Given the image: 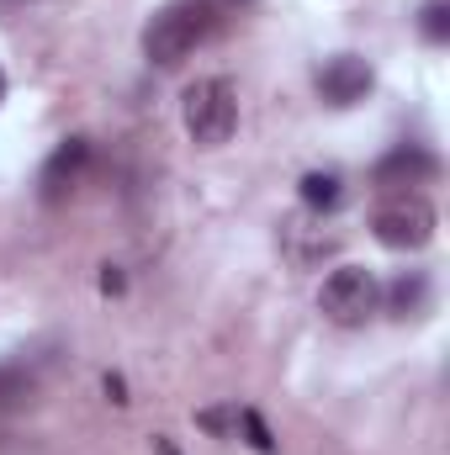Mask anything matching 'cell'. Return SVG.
I'll list each match as a JSON object with an SVG mask.
<instances>
[{"instance_id":"10","label":"cell","mask_w":450,"mask_h":455,"mask_svg":"<svg viewBox=\"0 0 450 455\" xmlns=\"http://www.w3.org/2000/svg\"><path fill=\"white\" fill-rule=\"evenodd\" d=\"M419 27H424V37H430V43H446V37H450V5H446V0H430V5H424V16H419Z\"/></svg>"},{"instance_id":"15","label":"cell","mask_w":450,"mask_h":455,"mask_svg":"<svg viewBox=\"0 0 450 455\" xmlns=\"http://www.w3.org/2000/svg\"><path fill=\"white\" fill-rule=\"evenodd\" d=\"M101 291H122V275H117L112 265H107V270H101Z\"/></svg>"},{"instance_id":"11","label":"cell","mask_w":450,"mask_h":455,"mask_svg":"<svg viewBox=\"0 0 450 455\" xmlns=\"http://www.w3.org/2000/svg\"><path fill=\"white\" fill-rule=\"evenodd\" d=\"M238 424H244V435H249V445L260 455H276V440H270V429H265V419L254 413V408H238Z\"/></svg>"},{"instance_id":"14","label":"cell","mask_w":450,"mask_h":455,"mask_svg":"<svg viewBox=\"0 0 450 455\" xmlns=\"http://www.w3.org/2000/svg\"><path fill=\"white\" fill-rule=\"evenodd\" d=\"M154 455H181V445L170 435H154Z\"/></svg>"},{"instance_id":"2","label":"cell","mask_w":450,"mask_h":455,"mask_svg":"<svg viewBox=\"0 0 450 455\" xmlns=\"http://www.w3.org/2000/svg\"><path fill=\"white\" fill-rule=\"evenodd\" d=\"M238 127V91L223 75H207L186 91V132L202 143V148H223Z\"/></svg>"},{"instance_id":"6","label":"cell","mask_w":450,"mask_h":455,"mask_svg":"<svg viewBox=\"0 0 450 455\" xmlns=\"http://www.w3.org/2000/svg\"><path fill=\"white\" fill-rule=\"evenodd\" d=\"M371 64L366 59H355V53H339L329 59L324 69H318V96L329 101V107H355V101H366L371 96Z\"/></svg>"},{"instance_id":"4","label":"cell","mask_w":450,"mask_h":455,"mask_svg":"<svg viewBox=\"0 0 450 455\" xmlns=\"http://www.w3.org/2000/svg\"><path fill=\"white\" fill-rule=\"evenodd\" d=\"M371 233L387 243V249H424L435 238V207L424 196H398L387 202L376 218H371Z\"/></svg>"},{"instance_id":"8","label":"cell","mask_w":450,"mask_h":455,"mask_svg":"<svg viewBox=\"0 0 450 455\" xmlns=\"http://www.w3.org/2000/svg\"><path fill=\"white\" fill-rule=\"evenodd\" d=\"M424 297H430L424 270H403V275L387 286V307H392V318H419V313H424Z\"/></svg>"},{"instance_id":"3","label":"cell","mask_w":450,"mask_h":455,"mask_svg":"<svg viewBox=\"0 0 450 455\" xmlns=\"http://www.w3.org/2000/svg\"><path fill=\"white\" fill-rule=\"evenodd\" d=\"M376 275L366 270V265H339L334 275L324 281V291H318V307H324V318L339 323V329H355V323H366L371 313H376Z\"/></svg>"},{"instance_id":"16","label":"cell","mask_w":450,"mask_h":455,"mask_svg":"<svg viewBox=\"0 0 450 455\" xmlns=\"http://www.w3.org/2000/svg\"><path fill=\"white\" fill-rule=\"evenodd\" d=\"M0 101H5V69H0Z\"/></svg>"},{"instance_id":"13","label":"cell","mask_w":450,"mask_h":455,"mask_svg":"<svg viewBox=\"0 0 450 455\" xmlns=\"http://www.w3.org/2000/svg\"><path fill=\"white\" fill-rule=\"evenodd\" d=\"M21 397H27V381L11 376V371H0V408H16Z\"/></svg>"},{"instance_id":"7","label":"cell","mask_w":450,"mask_h":455,"mask_svg":"<svg viewBox=\"0 0 450 455\" xmlns=\"http://www.w3.org/2000/svg\"><path fill=\"white\" fill-rule=\"evenodd\" d=\"M435 175V154L419 148V143H398L382 164H376V180L382 186H403V180H430Z\"/></svg>"},{"instance_id":"12","label":"cell","mask_w":450,"mask_h":455,"mask_svg":"<svg viewBox=\"0 0 450 455\" xmlns=\"http://www.w3.org/2000/svg\"><path fill=\"white\" fill-rule=\"evenodd\" d=\"M197 424H202V429H213V435H228V429L238 424V408H202V413H197Z\"/></svg>"},{"instance_id":"17","label":"cell","mask_w":450,"mask_h":455,"mask_svg":"<svg viewBox=\"0 0 450 455\" xmlns=\"http://www.w3.org/2000/svg\"><path fill=\"white\" fill-rule=\"evenodd\" d=\"M228 5H249V0H228Z\"/></svg>"},{"instance_id":"1","label":"cell","mask_w":450,"mask_h":455,"mask_svg":"<svg viewBox=\"0 0 450 455\" xmlns=\"http://www.w3.org/2000/svg\"><path fill=\"white\" fill-rule=\"evenodd\" d=\"M213 27H218V16H213L207 0H170V5L154 11V21L143 27V53H149V64L175 69L181 59H191V53L213 37Z\"/></svg>"},{"instance_id":"5","label":"cell","mask_w":450,"mask_h":455,"mask_svg":"<svg viewBox=\"0 0 450 455\" xmlns=\"http://www.w3.org/2000/svg\"><path fill=\"white\" fill-rule=\"evenodd\" d=\"M85 164H91V143H85V138H64V143L48 154L43 175H37V196H43L48 207H53V202H64V196L80 186Z\"/></svg>"},{"instance_id":"9","label":"cell","mask_w":450,"mask_h":455,"mask_svg":"<svg viewBox=\"0 0 450 455\" xmlns=\"http://www.w3.org/2000/svg\"><path fill=\"white\" fill-rule=\"evenodd\" d=\"M339 196H344L339 175H329V170H313V175H302V202H308L313 212H334Z\"/></svg>"}]
</instances>
